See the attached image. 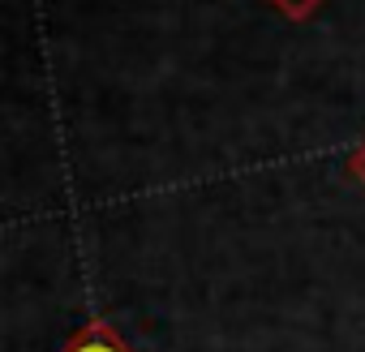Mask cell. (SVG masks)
I'll list each match as a JSON object with an SVG mask.
<instances>
[{
  "mask_svg": "<svg viewBox=\"0 0 365 352\" xmlns=\"http://www.w3.org/2000/svg\"><path fill=\"white\" fill-rule=\"evenodd\" d=\"M344 172L352 176V181H361V185H365V142H356V146L344 155Z\"/></svg>",
  "mask_w": 365,
  "mask_h": 352,
  "instance_id": "obj_3",
  "label": "cell"
},
{
  "mask_svg": "<svg viewBox=\"0 0 365 352\" xmlns=\"http://www.w3.org/2000/svg\"><path fill=\"white\" fill-rule=\"evenodd\" d=\"M271 5H275L288 22H309V18L327 5V0H271Z\"/></svg>",
  "mask_w": 365,
  "mask_h": 352,
  "instance_id": "obj_2",
  "label": "cell"
},
{
  "mask_svg": "<svg viewBox=\"0 0 365 352\" xmlns=\"http://www.w3.org/2000/svg\"><path fill=\"white\" fill-rule=\"evenodd\" d=\"M61 352H129V343H125V339L116 335V326H112V322L95 318V322L78 326V331L69 335V343H65Z\"/></svg>",
  "mask_w": 365,
  "mask_h": 352,
  "instance_id": "obj_1",
  "label": "cell"
}]
</instances>
